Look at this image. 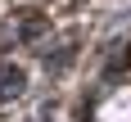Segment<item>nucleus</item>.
<instances>
[{
  "label": "nucleus",
  "mask_w": 131,
  "mask_h": 122,
  "mask_svg": "<svg viewBox=\"0 0 131 122\" xmlns=\"http://www.w3.org/2000/svg\"><path fill=\"white\" fill-rule=\"evenodd\" d=\"M23 91H27V72L5 63V68H0V95L9 99V95H23Z\"/></svg>",
  "instance_id": "nucleus-1"
},
{
  "label": "nucleus",
  "mask_w": 131,
  "mask_h": 122,
  "mask_svg": "<svg viewBox=\"0 0 131 122\" xmlns=\"http://www.w3.org/2000/svg\"><path fill=\"white\" fill-rule=\"evenodd\" d=\"M45 27H50V14H32V18H23V23H18V41H36Z\"/></svg>",
  "instance_id": "nucleus-2"
}]
</instances>
